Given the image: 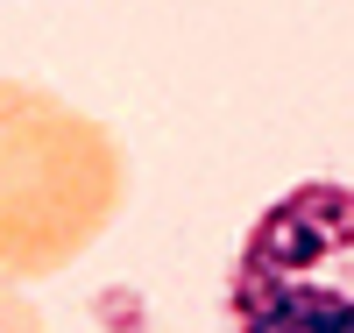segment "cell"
Listing matches in <instances>:
<instances>
[{"label":"cell","instance_id":"cell-1","mask_svg":"<svg viewBox=\"0 0 354 333\" xmlns=\"http://www.w3.org/2000/svg\"><path fill=\"white\" fill-rule=\"evenodd\" d=\"M128 206V149L50 85L0 78V277L71 269Z\"/></svg>","mask_w":354,"mask_h":333},{"label":"cell","instance_id":"cell-2","mask_svg":"<svg viewBox=\"0 0 354 333\" xmlns=\"http://www.w3.org/2000/svg\"><path fill=\"white\" fill-rule=\"evenodd\" d=\"M220 319L227 333H354V170L305 177L248 220Z\"/></svg>","mask_w":354,"mask_h":333},{"label":"cell","instance_id":"cell-3","mask_svg":"<svg viewBox=\"0 0 354 333\" xmlns=\"http://www.w3.org/2000/svg\"><path fill=\"white\" fill-rule=\"evenodd\" d=\"M0 333H50V326H43V312L28 305V298H21L8 277H0Z\"/></svg>","mask_w":354,"mask_h":333}]
</instances>
